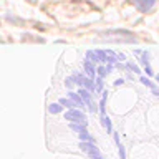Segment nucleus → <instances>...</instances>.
<instances>
[{"label":"nucleus","instance_id":"obj_1","mask_svg":"<svg viewBox=\"0 0 159 159\" xmlns=\"http://www.w3.org/2000/svg\"><path fill=\"white\" fill-rule=\"evenodd\" d=\"M133 2H134V5H136L139 10H141V12H148V10L154 5L156 0H133Z\"/></svg>","mask_w":159,"mask_h":159},{"label":"nucleus","instance_id":"obj_2","mask_svg":"<svg viewBox=\"0 0 159 159\" xmlns=\"http://www.w3.org/2000/svg\"><path fill=\"white\" fill-rule=\"evenodd\" d=\"M81 148L84 149V151L89 152V156H91L93 159H103V156L98 152V149L93 146V144H86V143H81Z\"/></svg>","mask_w":159,"mask_h":159},{"label":"nucleus","instance_id":"obj_3","mask_svg":"<svg viewBox=\"0 0 159 159\" xmlns=\"http://www.w3.org/2000/svg\"><path fill=\"white\" fill-rule=\"evenodd\" d=\"M66 119H71V121H81L84 123V116L81 113H78V111H70L66 113Z\"/></svg>","mask_w":159,"mask_h":159},{"label":"nucleus","instance_id":"obj_4","mask_svg":"<svg viewBox=\"0 0 159 159\" xmlns=\"http://www.w3.org/2000/svg\"><path fill=\"white\" fill-rule=\"evenodd\" d=\"M60 109H61V108H60V106H58V104H53V106H52V108H50V111H52V113H58V111H60Z\"/></svg>","mask_w":159,"mask_h":159}]
</instances>
